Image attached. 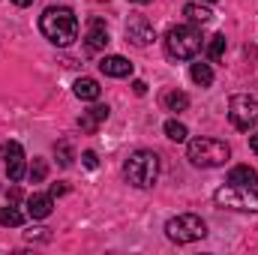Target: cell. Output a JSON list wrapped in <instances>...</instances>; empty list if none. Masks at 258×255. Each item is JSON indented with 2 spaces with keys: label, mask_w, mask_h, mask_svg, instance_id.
<instances>
[{
  "label": "cell",
  "mask_w": 258,
  "mask_h": 255,
  "mask_svg": "<svg viewBox=\"0 0 258 255\" xmlns=\"http://www.w3.org/2000/svg\"><path fill=\"white\" fill-rule=\"evenodd\" d=\"M45 174H48V162H45V159H33V165H30V180H33V183H42Z\"/></svg>",
  "instance_id": "22"
},
{
  "label": "cell",
  "mask_w": 258,
  "mask_h": 255,
  "mask_svg": "<svg viewBox=\"0 0 258 255\" xmlns=\"http://www.w3.org/2000/svg\"><path fill=\"white\" fill-rule=\"evenodd\" d=\"M162 108H165V111H177V114H180V111H186V108H189V96H186L183 90H165V93H162Z\"/></svg>",
  "instance_id": "16"
},
{
  "label": "cell",
  "mask_w": 258,
  "mask_h": 255,
  "mask_svg": "<svg viewBox=\"0 0 258 255\" xmlns=\"http://www.w3.org/2000/svg\"><path fill=\"white\" fill-rule=\"evenodd\" d=\"M3 156H6V174H9V180L12 183H18L24 174H27V168H24V147L18 144V141H6L3 144Z\"/></svg>",
  "instance_id": "9"
},
{
  "label": "cell",
  "mask_w": 258,
  "mask_h": 255,
  "mask_svg": "<svg viewBox=\"0 0 258 255\" xmlns=\"http://www.w3.org/2000/svg\"><path fill=\"white\" fill-rule=\"evenodd\" d=\"M12 3H15V6H30L33 0H12Z\"/></svg>",
  "instance_id": "29"
},
{
  "label": "cell",
  "mask_w": 258,
  "mask_h": 255,
  "mask_svg": "<svg viewBox=\"0 0 258 255\" xmlns=\"http://www.w3.org/2000/svg\"><path fill=\"white\" fill-rule=\"evenodd\" d=\"M165 51L171 60H192L201 51V33L192 24H174L165 33Z\"/></svg>",
  "instance_id": "4"
},
{
  "label": "cell",
  "mask_w": 258,
  "mask_h": 255,
  "mask_svg": "<svg viewBox=\"0 0 258 255\" xmlns=\"http://www.w3.org/2000/svg\"><path fill=\"white\" fill-rule=\"evenodd\" d=\"M18 201H21V189L12 186V189H9V204H18Z\"/></svg>",
  "instance_id": "26"
},
{
  "label": "cell",
  "mask_w": 258,
  "mask_h": 255,
  "mask_svg": "<svg viewBox=\"0 0 258 255\" xmlns=\"http://www.w3.org/2000/svg\"><path fill=\"white\" fill-rule=\"evenodd\" d=\"M102 120H108V105H93L90 111L81 114L78 126H81V132H96V126H99Z\"/></svg>",
  "instance_id": "13"
},
{
  "label": "cell",
  "mask_w": 258,
  "mask_h": 255,
  "mask_svg": "<svg viewBox=\"0 0 258 255\" xmlns=\"http://www.w3.org/2000/svg\"><path fill=\"white\" fill-rule=\"evenodd\" d=\"M216 204L225 210H240V213H258V192L255 186H237L228 183L216 189Z\"/></svg>",
  "instance_id": "5"
},
{
  "label": "cell",
  "mask_w": 258,
  "mask_h": 255,
  "mask_svg": "<svg viewBox=\"0 0 258 255\" xmlns=\"http://www.w3.org/2000/svg\"><path fill=\"white\" fill-rule=\"evenodd\" d=\"M183 15H186L192 24H207V21L213 18L210 6H204V3H186V6H183Z\"/></svg>",
  "instance_id": "17"
},
{
  "label": "cell",
  "mask_w": 258,
  "mask_h": 255,
  "mask_svg": "<svg viewBox=\"0 0 258 255\" xmlns=\"http://www.w3.org/2000/svg\"><path fill=\"white\" fill-rule=\"evenodd\" d=\"M165 135H168L171 141H177V144H180V141H186V135H189V132H186V126H183L180 120H165Z\"/></svg>",
  "instance_id": "21"
},
{
  "label": "cell",
  "mask_w": 258,
  "mask_h": 255,
  "mask_svg": "<svg viewBox=\"0 0 258 255\" xmlns=\"http://www.w3.org/2000/svg\"><path fill=\"white\" fill-rule=\"evenodd\" d=\"M57 159H60V165H72V147H69V141H60L57 144Z\"/></svg>",
  "instance_id": "23"
},
{
  "label": "cell",
  "mask_w": 258,
  "mask_h": 255,
  "mask_svg": "<svg viewBox=\"0 0 258 255\" xmlns=\"http://www.w3.org/2000/svg\"><path fill=\"white\" fill-rule=\"evenodd\" d=\"M225 48H228L225 33H216V36H210V42H207V57H210V60H222V57H225Z\"/></svg>",
  "instance_id": "19"
},
{
  "label": "cell",
  "mask_w": 258,
  "mask_h": 255,
  "mask_svg": "<svg viewBox=\"0 0 258 255\" xmlns=\"http://www.w3.org/2000/svg\"><path fill=\"white\" fill-rule=\"evenodd\" d=\"M99 69H102L108 78H126V75H132V63H129L126 57H120V54L102 57V60H99Z\"/></svg>",
  "instance_id": "12"
},
{
  "label": "cell",
  "mask_w": 258,
  "mask_h": 255,
  "mask_svg": "<svg viewBox=\"0 0 258 255\" xmlns=\"http://www.w3.org/2000/svg\"><path fill=\"white\" fill-rule=\"evenodd\" d=\"M84 39H87V48H90V51H102V48L108 45V27H105V21H102V18H90Z\"/></svg>",
  "instance_id": "10"
},
{
  "label": "cell",
  "mask_w": 258,
  "mask_h": 255,
  "mask_svg": "<svg viewBox=\"0 0 258 255\" xmlns=\"http://www.w3.org/2000/svg\"><path fill=\"white\" fill-rule=\"evenodd\" d=\"M153 39H156V30L144 15H132L126 21V42H132L135 48H147Z\"/></svg>",
  "instance_id": "8"
},
{
  "label": "cell",
  "mask_w": 258,
  "mask_h": 255,
  "mask_svg": "<svg viewBox=\"0 0 258 255\" xmlns=\"http://www.w3.org/2000/svg\"><path fill=\"white\" fill-rule=\"evenodd\" d=\"M228 120H231V126L240 129V132L252 129L258 123V99L249 96V93H234L228 99Z\"/></svg>",
  "instance_id": "7"
},
{
  "label": "cell",
  "mask_w": 258,
  "mask_h": 255,
  "mask_svg": "<svg viewBox=\"0 0 258 255\" xmlns=\"http://www.w3.org/2000/svg\"><path fill=\"white\" fill-rule=\"evenodd\" d=\"M186 156L198 168H219V165L228 162L231 147L225 141H219V138H192L186 144Z\"/></svg>",
  "instance_id": "3"
},
{
  "label": "cell",
  "mask_w": 258,
  "mask_h": 255,
  "mask_svg": "<svg viewBox=\"0 0 258 255\" xmlns=\"http://www.w3.org/2000/svg\"><path fill=\"white\" fill-rule=\"evenodd\" d=\"M81 162H84L87 168H96V165H99V156H96L93 150H84V153H81Z\"/></svg>",
  "instance_id": "24"
},
{
  "label": "cell",
  "mask_w": 258,
  "mask_h": 255,
  "mask_svg": "<svg viewBox=\"0 0 258 255\" xmlns=\"http://www.w3.org/2000/svg\"><path fill=\"white\" fill-rule=\"evenodd\" d=\"M189 75H192V81L198 87H210V84H213V69H210V63L195 60V63L189 66Z\"/></svg>",
  "instance_id": "18"
},
{
  "label": "cell",
  "mask_w": 258,
  "mask_h": 255,
  "mask_svg": "<svg viewBox=\"0 0 258 255\" xmlns=\"http://www.w3.org/2000/svg\"><path fill=\"white\" fill-rule=\"evenodd\" d=\"M129 3H150V0H129Z\"/></svg>",
  "instance_id": "30"
},
{
  "label": "cell",
  "mask_w": 258,
  "mask_h": 255,
  "mask_svg": "<svg viewBox=\"0 0 258 255\" xmlns=\"http://www.w3.org/2000/svg\"><path fill=\"white\" fill-rule=\"evenodd\" d=\"M51 207H54V195L48 192H33V195H27V213L33 216V219H45V216H51Z\"/></svg>",
  "instance_id": "11"
},
{
  "label": "cell",
  "mask_w": 258,
  "mask_h": 255,
  "mask_svg": "<svg viewBox=\"0 0 258 255\" xmlns=\"http://www.w3.org/2000/svg\"><path fill=\"white\" fill-rule=\"evenodd\" d=\"M123 177L135 189H150L159 177V156L153 150H135L123 162Z\"/></svg>",
  "instance_id": "2"
},
{
  "label": "cell",
  "mask_w": 258,
  "mask_h": 255,
  "mask_svg": "<svg viewBox=\"0 0 258 255\" xmlns=\"http://www.w3.org/2000/svg\"><path fill=\"white\" fill-rule=\"evenodd\" d=\"M249 147H252V153H258V132L255 135H249Z\"/></svg>",
  "instance_id": "28"
},
{
  "label": "cell",
  "mask_w": 258,
  "mask_h": 255,
  "mask_svg": "<svg viewBox=\"0 0 258 255\" xmlns=\"http://www.w3.org/2000/svg\"><path fill=\"white\" fill-rule=\"evenodd\" d=\"M228 183H237V186H255L258 183V171L249 165H234L228 171Z\"/></svg>",
  "instance_id": "15"
},
{
  "label": "cell",
  "mask_w": 258,
  "mask_h": 255,
  "mask_svg": "<svg viewBox=\"0 0 258 255\" xmlns=\"http://www.w3.org/2000/svg\"><path fill=\"white\" fill-rule=\"evenodd\" d=\"M132 90H135V96H144L147 93V84L144 81H132Z\"/></svg>",
  "instance_id": "25"
},
{
  "label": "cell",
  "mask_w": 258,
  "mask_h": 255,
  "mask_svg": "<svg viewBox=\"0 0 258 255\" xmlns=\"http://www.w3.org/2000/svg\"><path fill=\"white\" fill-rule=\"evenodd\" d=\"M72 90H75V96L84 99V102H96L99 93H102V87H99L96 78H78V81L72 84Z\"/></svg>",
  "instance_id": "14"
},
{
  "label": "cell",
  "mask_w": 258,
  "mask_h": 255,
  "mask_svg": "<svg viewBox=\"0 0 258 255\" xmlns=\"http://www.w3.org/2000/svg\"><path fill=\"white\" fill-rule=\"evenodd\" d=\"M63 192H66L63 183H54V186H51V195H63Z\"/></svg>",
  "instance_id": "27"
},
{
  "label": "cell",
  "mask_w": 258,
  "mask_h": 255,
  "mask_svg": "<svg viewBox=\"0 0 258 255\" xmlns=\"http://www.w3.org/2000/svg\"><path fill=\"white\" fill-rule=\"evenodd\" d=\"M21 222H24V213H21V210H15V207H0V225L18 228Z\"/></svg>",
  "instance_id": "20"
},
{
  "label": "cell",
  "mask_w": 258,
  "mask_h": 255,
  "mask_svg": "<svg viewBox=\"0 0 258 255\" xmlns=\"http://www.w3.org/2000/svg\"><path fill=\"white\" fill-rule=\"evenodd\" d=\"M39 30L48 42L66 48L78 39V18L69 6H48L39 18Z\"/></svg>",
  "instance_id": "1"
},
{
  "label": "cell",
  "mask_w": 258,
  "mask_h": 255,
  "mask_svg": "<svg viewBox=\"0 0 258 255\" xmlns=\"http://www.w3.org/2000/svg\"><path fill=\"white\" fill-rule=\"evenodd\" d=\"M165 234L174 243H192V240H201L207 234V225L195 213H180V216H171L165 222Z\"/></svg>",
  "instance_id": "6"
},
{
  "label": "cell",
  "mask_w": 258,
  "mask_h": 255,
  "mask_svg": "<svg viewBox=\"0 0 258 255\" xmlns=\"http://www.w3.org/2000/svg\"><path fill=\"white\" fill-rule=\"evenodd\" d=\"M201 3H216V0H201Z\"/></svg>",
  "instance_id": "31"
}]
</instances>
